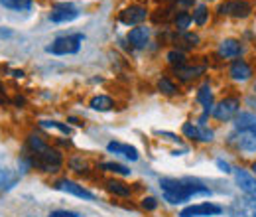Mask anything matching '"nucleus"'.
<instances>
[{
  "instance_id": "obj_5",
  "label": "nucleus",
  "mask_w": 256,
  "mask_h": 217,
  "mask_svg": "<svg viewBox=\"0 0 256 217\" xmlns=\"http://www.w3.org/2000/svg\"><path fill=\"white\" fill-rule=\"evenodd\" d=\"M238 107H240V103L236 97H226L217 107H213V117L217 121H230L238 115Z\"/></svg>"
},
{
  "instance_id": "obj_27",
  "label": "nucleus",
  "mask_w": 256,
  "mask_h": 217,
  "mask_svg": "<svg viewBox=\"0 0 256 217\" xmlns=\"http://www.w3.org/2000/svg\"><path fill=\"white\" fill-rule=\"evenodd\" d=\"M213 130L211 128H207L205 124H197V140H201V142H211L213 140Z\"/></svg>"
},
{
  "instance_id": "obj_8",
  "label": "nucleus",
  "mask_w": 256,
  "mask_h": 217,
  "mask_svg": "<svg viewBox=\"0 0 256 217\" xmlns=\"http://www.w3.org/2000/svg\"><path fill=\"white\" fill-rule=\"evenodd\" d=\"M223 213V207L217 205V203H197V205H190L186 209H182L180 217H213V215H221Z\"/></svg>"
},
{
  "instance_id": "obj_12",
  "label": "nucleus",
  "mask_w": 256,
  "mask_h": 217,
  "mask_svg": "<svg viewBox=\"0 0 256 217\" xmlns=\"http://www.w3.org/2000/svg\"><path fill=\"white\" fill-rule=\"evenodd\" d=\"M146 16H148L146 8H142V6H130V8L120 12V22L124 26H138V24H142L146 20Z\"/></svg>"
},
{
  "instance_id": "obj_18",
  "label": "nucleus",
  "mask_w": 256,
  "mask_h": 217,
  "mask_svg": "<svg viewBox=\"0 0 256 217\" xmlns=\"http://www.w3.org/2000/svg\"><path fill=\"white\" fill-rule=\"evenodd\" d=\"M203 71H205L203 65H195V67L182 65V67H176V73H178V77H180L182 81H192V79H195V77L203 75Z\"/></svg>"
},
{
  "instance_id": "obj_32",
  "label": "nucleus",
  "mask_w": 256,
  "mask_h": 217,
  "mask_svg": "<svg viewBox=\"0 0 256 217\" xmlns=\"http://www.w3.org/2000/svg\"><path fill=\"white\" fill-rule=\"evenodd\" d=\"M50 217H81L77 211H69V209H56V211H52Z\"/></svg>"
},
{
  "instance_id": "obj_7",
  "label": "nucleus",
  "mask_w": 256,
  "mask_h": 217,
  "mask_svg": "<svg viewBox=\"0 0 256 217\" xmlns=\"http://www.w3.org/2000/svg\"><path fill=\"white\" fill-rule=\"evenodd\" d=\"M228 215L230 217H256V201L252 197L244 195V197H236L230 207H228Z\"/></svg>"
},
{
  "instance_id": "obj_15",
  "label": "nucleus",
  "mask_w": 256,
  "mask_h": 217,
  "mask_svg": "<svg viewBox=\"0 0 256 217\" xmlns=\"http://www.w3.org/2000/svg\"><path fill=\"white\" fill-rule=\"evenodd\" d=\"M20 178H22V172H16V170L0 166V189H4V191L12 189L20 182Z\"/></svg>"
},
{
  "instance_id": "obj_4",
  "label": "nucleus",
  "mask_w": 256,
  "mask_h": 217,
  "mask_svg": "<svg viewBox=\"0 0 256 217\" xmlns=\"http://www.w3.org/2000/svg\"><path fill=\"white\" fill-rule=\"evenodd\" d=\"M85 36L83 34H67V36H60L56 38L48 48L46 52L48 54H54V56H73L81 50V44H83Z\"/></svg>"
},
{
  "instance_id": "obj_31",
  "label": "nucleus",
  "mask_w": 256,
  "mask_h": 217,
  "mask_svg": "<svg viewBox=\"0 0 256 217\" xmlns=\"http://www.w3.org/2000/svg\"><path fill=\"white\" fill-rule=\"evenodd\" d=\"M182 130H184V134H186V136H190V138H195V140H197V126H195V124L186 123Z\"/></svg>"
},
{
  "instance_id": "obj_10",
  "label": "nucleus",
  "mask_w": 256,
  "mask_h": 217,
  "mask_svg": "<svg viewBox=\"0 0 256 217\" xmlns=\"http://www.w3.org/2000/svg\"><path fill=\"white\" fill-rule=\"evenodd\" d=\"M79 14H81V12H79L73 4L64 2V4H58V6L52 10L50 20L56 22V24H65V22H73L75 18H79Z\"/></svg>"
},
{
  "instance_id": "obj_13",
  "label": "nucleus",
  "mask_w": 256,
  "mask_h": 217,
  "mask_svg": "<svg viewBox=\"0 0 256 217\" xmlns=\"http://www.w3.org/2000/svg\"><path fill=\"white\" fill-rule=\"evenodd\" d=\"M228 75L234 79V81H248L252 77V69L250 65L244 62V60H234L228 67Z\"/></svg>"
},
{
  "instance_id": "obj_29",
  "label": "nucleus",
  "mask_w": 256,
  "mask_h": 217,
  "mask_svg": "<svg viewBox=\"0 0 256 217\" xmlns=\"http://www.w3.org/2000/svg\"><path fill=\"white\" fill-rule=\"evenodd\" d=\"M42 126H46V128H58V130H62L64 134H71V128H69L67 124L58 123V121H42Z\"/></svg>"
},
{
  "instance_id": "obj_1",
  "label": "nucleus",
  "mask_w": 256,
  "mask_h": 217,
  "mask_svg": "<svg viewBox=\"0 0 256 217\" xmlns=\"http://www.w3.org/2000/svg\"><path fill=\"white\" fill-rule=\"evenodd\" d=\"M164 199L170 203H184L192 199L193 195H211V189L195 180H174V178H162L160 180Z\"/></svg>"
},
{
  "instance_id": "obj_11",
  "label": "nucleus",
  "mask_w": 256,
  "mask_h": 217,
  "mask_svg": "<svg viewBox=\"0 0 256 217\" xmlns=\"http://www.w3.org/2000/svg\"><path fill=\"white\" fill-rule=\"evenodd\" d=\"M56 189L65 191V193H71V195L81 197V199H87V201H93V199H95V193H91L89 189H85L83 186H79V184H75V182H71V180H60V182L56 184Z\"/></svg>"
},
{
  "instance_id": "obj_38",
  "label": "nucleus",
  "mask_w": 256,
  "mask_h": 217,
  "mask_svg": "<svg viewBox=\"0 0 256 217\" xmlns=\"http://www.w3.org/2000/svg\"><path fill=\"white\" fill-rule=\"evenodd\" d=\"M4 101H6V99H2V97H0V103H4Z\"/></svg>"
},
{
  "instance_id": "obj_14",
  "label": "nucleus",
  "mask_w": 256,
  "mask_h": 217,
  "mask_svg": "<svg viewBox=\"0 0 256 217\" xmlns=\"http://www.w3.org/2000/svg\"><path fill=\"white\" fill-rule=\"evenodd\" d=\"M240 54H242V44H240L238 40L228 38V40H223V42L219 44V56H221V58L232 60V58H238Z\"/></svg>"
},
{
  "instance_id": "obj_3",
  "label": "nucleus",
  "mask_w": 256,
  "mask_h": 217,
  "mask_svg": "<svg viewBox=\"0 0 256 217\" xmlns=\"http://www.w3.org/2000/svg\"><path fill=\"white\" fill-rule=\"evenodd\" d=\"M232 142L244 152H256V117L252 113H238L234 117Z\"/></svg>"
},
{
  "instance_id": "obj_2",
  "label": "nucleus",
  "mask_w": 256,
  "mask_h": 217,
  "mask_svg": "<svg viewBox=\"0 0 256 217\" xmlns=\"http://www.w3.org/2000/svg\"><path fill=\"white\" fill-rule=\"evenodd\" d=\"M28 148H30V154L24 156V158L30 162V166H38L44 172H58L60 170L62 154L58 150H54L52 146H48L42 138L30 136L28 138Z\"/></svg>"
},
{
  "instance_id": "obj_30",
  "label": "nucleus",
  "mask_w": 256,
  "mask_h": 217,
  "mask_svg": "<svg viewBox=\"0 0 256 217\" xmlns=\"http://www.w3.org/2000/svg\"><path fill=\"white\" fill-rule=\"evenodd\" d=\"M142 207H144L146 211H154V209L158 207L156 197H144V199H142Z\"/></svg>"
},
{
  "instance_id": "obj_33",
  "label": "nucleus",
  "mask_w": 256,
  "mask_h": 217,
  "mask_svg": "<svg viewBox=\"0 0 256 217\" xmlns=\"http://www.w3.org/2000/svg\"><path fill=\"white\" fill-rule=\"evenodd\" d=\"M217 166H219V170H221V172H224V174H230V172H232V170H230V166H228L224 160H221V158L217 160Z\"/></svg>"
},
{
  "instance_id": "obj_16",
  "label": "nucleus",
  "mask_w": 256,
  "mask_h": 217,
  "mask_svg": "<svg viewBox=\"0 0 256 217\" xmlns=\"http://www.w3.org/2000/svg\"><path fill=\"white\" fill-rule=\"evenodd\" d=\"M148 38H150V30L146 26H138V28H132L128 32V42L134 46V48H146L148 44Z\"/></svg>"
},
{
  "instance_id": "obj_24",
  "label": "nucleus",
  "mask_w": 256,
  "mask_h": 217,
  "mask_svg": "<svg viewBox=\"0 0 256 217\" xmlns=\"http://www.w3.org/2000/svg\"><path fill=\"white\" fill-rule=\"evenodd\" d=\"M106 187H108V191H112V193H116V195H122V197H126V195H130V187L124 186L122 182L110 180V182H106Z\"/></svg>"
},
{
  "instance_id": "obj_17",
  "label": "nucleus",
  "mask_w": 256,
  "mask_h": 217,
  "mask_svg": "<svg viewBox=\"0 0 256 217\" xmlns=\"http://www.w3.org/2000/svg\"><path fill=\"white\" fill-rule=\"evenodd\" d=\"M106 150H108V152H112V154L124 156V158L132 160V162H136V160H138V150H136L134 146H130V144H122V142H108V144H106Z\"/></svg>"
},
{
  "instance_id": "obj_9",
  "label": "nucleus",
  "mask_w": 256,
  "mask_h": 217,
  "mask_svg": "<svg viewBox=\"0 0 256 217\" xmlns=\"http://www.w3.org/2000/svg\"><path fill=\"white\" fill-rule=\"evenodd\" d=\"M234 174V180H236V186L240 187V191L248 197H252L256 201V178L252 174H248L244 168H234L232 170Z\"/></svg>"
},
{
  "instance_id": "obj_39",
  "label": "nucleus",
  "mask_w": 256,
  "mask_h": 217,
  "mask_svg": "<svg viewBox=\"0 0 256 217\" xmlns=\"http://www.w3.org/2000/svg\"><path fill=\"white\" fill-rule=\"evenodd\" d=\"M254 93H256V85H254Z\"/></svg>"
},
{
  "instance_id": "obj_35",
  "label": "nucleus",
  "mask_w": 256,
  "mask_h": 217,
  "mask_svg": "<svg viewBox=\"0 0 256 217\" xmlns=\"http://www.w3.org/2000/svg\"><path fill=\"white\" fill-rule=\"evenodd\" d=\"M180 2H182V4H192L193 0H180Z\"/></svg>"
},
{
  "instance_id": "obj_20",
  "label": "nucleus",
  "mask_w": 256,
  "mask_h": 217,
  "mask_svg": "<svg viewBox=\"0 0 256 217\" xmlns=\"http://www.w3.org/2000/svg\"><path fill=\"white\" fill-rule=\"evenodd\" d=\"M112 107H114V103H112V99L106 97V95H96V97L91 99V109H93V111L104 113V111H110Z\"/></svg>"
},
{
  "instance_id": "obj_26",
  "label": "nucleus",
  "mask_w": 256,
  "mask_h": 217,
  "mask_svg": "<svg viewBox=\"0 0 256 217\" xmlns=\"http://www.w3.org/2000/svg\"><path fill=\"white\" fill-rule=\"evenodd\" d=\"M168 62L172 63L174 67H182V65H186V56H184V52H180V50H172V52L168 54Z\"/></svg>"
},
{
  "instance_id": "obj_21",
  "label": "nucleus",
  "mask_w": 256,
  "mask_h": 217,
  "mask_svg": "<svg viewBox=\"0 0 256 217\" xmlns=\"http://www.w3.org/2000/svg\"><path fill=\"white\" fill-rule=\"evenodd\" d=\"M100 170L112 172V174H120V176H130V170H128L124 164H118V162H102L100 164Z\"/></svg>"
},
{
  "instance_id": "obj_36",
  "label": "nucleus",
  "mask_w": 256,
  "mask_h": 217,
  "mask_svg": "<svg viewBox=\"0 0 256 217\" xmlns=\"http://www.w3.org/2000/svg\"><path fill=\"white\" fill-rule=\"evenodd\" d=\"M0 93H4V87H2V83H0Z\"/></svg>"
},
{
  "instance_id": "obj_22",
  "label": "nucleus",
  "mask_w": 256,
  "mask_h": 217,
  "mask_svg": "<svg viewBox=\"0 0 256 217\" xmlns=\"http://www.w3.org/2000/svg\"><path fill=\"white\" fill-rule=\"evenodd\" d=\"M4 8L10 10H30L32 8V0H0Z\"/></svg>"
},
{
  "instance_id": "obj_37",
  "label": "nucleus",
  "mask_w": 256,
  "mask_h": 217,
  "mask_svg": "<svg viewBox=\"0 0 256 217\" xmlns=\"http://www.w3.org/2000/svg\"><path fill=\"white\" fill-rule=\"evenodd\" d=\"M252 170H254V174H256V162L252 164Z\"/></svg>"
},
{
  "instance_id": "obj_23",
  "label": "nucleus",
  "mask_w": 256,
  "mask_h": 217,
  "mask_svg": "<svg viewBox=\"0 0 256 217\" xmlns=\"http://www.w3.org/2000/svg\"><path fill=\"white\" fill-rule=\"evenodd\" d=\"M176 28L180 32H186L188 28H190V24L193 22V16L190 14V12H178V16H176Z\"/></svg>"
},
{
  "instance_id": "obj_28",
  "label": "nucleus",
  "mask_w": 256,
  "mask_h": 217,
  "mask_svg": "<svg viewBox=\"0 0 256 217\" xmlns=\"http://www.w3.org/2000/svg\"><path fill=\"white\" fill-rule=\"evenodd\" d=\"M158 89H160L162 93L166 95H176L178 93V87L168 79V77H162L160 81H158Z\"/></svg>"
},
{
  "instance_id": "obj_6",
  "label": "nucleus",
  "mask_w": 256,
  "mask_h": 217,
  "mask_svg": "<svg viewBox=\"0 0 256 217\" xmlns=\"http://www.w3.org/2000/svg\"><path fill=\"white\" fill-rule=\"evenodd\" d=\"M252 12V4L248 0H228L219 6V14H228L232 18H246Z\"/></svg>"
},
{
  "instance_id": "obj_19",
  "label": "nucleus",
  "mask_w": 256,
  "mask_h": 217,
  "mask_svg": "<svg viewBox=\"0 0 256 217\" xmlns=\"http://www.w3.org/2000/svg\"><path fill=\"white\" fill-rule=\"evenodd\" d=\"M197 101L205 107V117L213 111V93H211V87H209V83H205L201 89H199V93H197Z\"/></svg>"
},
{
  "instance_id": "obj_25",
  "label": "nucleus",
  "mask_w": 256,
  "mask_h": 217,
  "mask_svg": "<svg viewBox=\"0 0 256 217\" xmlns=\"http://www.w3.org/2000/svg\"><path fill=\"white\" fill-rule=\"evenodd\" d=\"M207 18H209V12H207V6H203V4H199V6L195 8V12H193V22H195L197 26H205V24H207Z\"/></svg>"
},
{
  "instance_id": "obj_34",
  "label": "nucleus",
  "mask_w": 256,
  "mask_h": 217,
  "mask_svg": "<svg viewBox=\"0 0 256 217\" xmlns=\"http://www.w3.org/2000/svg\"><path fill=\"white\" fill-rule=\"evenodd\" d=\"M69 123H73V124H75V126H81V124H83V123H79V121H77V119H73V117H71V119H69Z\"/></svg>"
}]
</instances>
